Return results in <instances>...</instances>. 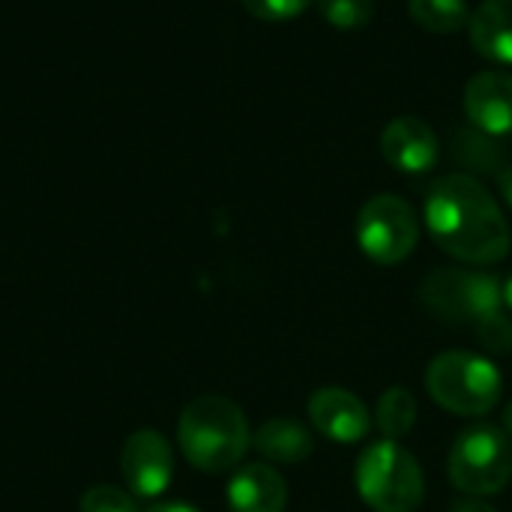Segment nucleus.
Listing matches in <instances>:
<instances>
[{"mask_svg": "<svg viewBox=\"0 0 512 512\" xmlns=\"http://www.w3.org/2000/svg\"><path fill=\"white\" fill-rule=\"evenodd\" d=\"M426 225L435 243L474 267L498 264L510 252V225L492 192L471 174H447L426 195Z\"/></svg>", "mask_w": 512, "mask_h": 512, "instance_id": "nucleus-1", "label": "nucleus"}, {"mask_svg": "<svg viewBox=\"0 0 512 512\" xmlns=\"http://www.w3.org/2000/svg\"><path fill=\"white\" fill-rule=\"evenodd\" d=\"M177 441L189 465L207 474H222L243 462L252 435L246 414L237 402L216 393H204L183 408L177 423Z\"/></svg>", "mask_w": 512, "mask_h": 512, "instance_id": "nucleus-2", "label": "nucleus"}, {"mask_svg": "<svg viewBox=\"0 0 512 512\" xmlns=\"http://www.w3.org/2000/svg\"><path fill=\"white\" fill-rule=\"evenodd\" d=\"M426 390L435 405L456 417H483L501 402L504 381L492 360L471 351H447L429 363Z\"/></svg>", "mask_w": 512, "mask_h": 512, "instance_id": "nucleus-3", "label": "nucleus"}, {"mask_svg": "<svg viewBox=\"0 0 512 512\" xmlns=\"http://www.w3.org/2000/svg\"><path fill=\"white\" fill-rule=\"evenodd\" d=\"M357 492L375 512H417L426 492L423 468L399 441H375L360 453Z\"/></svg>", "mask_w": 512, "mask_h": 512, "instance_id": "nucleus-4", "label": "nucleus"}, {"mask_svg": "<svg viewBox=\"0 0 512 512\" xmlns=\"http://www.w3.org/2000/svg\"><path fill=\"white\" fill-rule=\"evenodd\" d=\"M420 303L435 318L474 330L504 309V285L483 270L441 267L420 282Z\"/></svg>", "mask_w": 512, "mask_h": 512, "instance_id": "nucleus-5", "label": "nucleus"}, {"mask_svg": "<svg viewBox=\"0 0 512 512\" xmlns=\"http://www.w3.org/2000/svg\"><path fill=\"white\" fill-rule=\"evenodd\" d=\"M447 474L450 483L471 498L504 492L512 480V441L492 423L465 429L447 456Z\"/></svg>", "mask_w": 512, "mask_h": 512, "instance_id": "nucleus-6", "label": "nucleus"}, {"mask_svg": "<svg viewBox=\"0 0 512 512\" xmlns=\"http://www.w3.org/2000/svg\"><path fill=\"white\" fill-rule=\"evenodd\" d=\"M420 240L414 207L399 195H375L357 216V243L375 264H402Z\"/></svg>", "mask_w": 512, "mask_h": 512, "instance_id": "nucleus-7", "label": "nucleus"}, {"mask_svg": "<svg viewBox=\"0 0 512 512\" xmlns=\"http://www.w3.org/2000/svg\"><path fill=\"white\" fill-rule=\"evenodd\" d=\"M120 471L132 495L159 498L171 486V477H174L171 444L153 429L132 432L120 450Z\"/></svg>", "mask_w": 512, "mask_h": 512, "instance_id": "nucleus-8", "label": "nucleus"}, {"mask_svg": "<svg viewBox=\"0 0 512 512\" xmlns=\"http://www.w3.org/2000/svg\"><path fill=\"white\" fill-rule=\"evenodd\" d=\"M309 420L333 444H357L372 429L366 405L342 387L315 390L309 399Z\"/></svg>", "mask_w": 512, "mask_h": 512, "instance_id": "nucleus-9", "label": "nucleus"}, {"mask_svg": "<svg viewBox=\"0 0 512 512\" xmlns=\"http://www.w3.org/2000/svg\"><path fill=\"white\" fill-rule=\"evenodd\" d=\"M465 114L486 135H512V72H477L465 87Z\"/></svg>", "mask_w": 512, "mask_h": 512, "instance_id": "nucleus-10", "label": "nucleus"}, {"mask_svg": "<svg viewBox=\"0 0 512 512\" xmlns=\"http://www.w3.org/2000/svg\"><path fill=\"white\" fill-rule=\"evenodd\" d=\"M381 153L384 159L405 174H426L435 168L441 144L435 129L420 120V117H396L393 123H387L384 135H381Z\"/></svg>", "mask_w": 512, "mask_h": 512, "instance_id": "nucleus-11", "label": "nucleus"}, {"mask_svg": "<svg viewBox=\"0 0 512 512\" xmlns=\"http://www.w3.org/2000/svg\"><path fill=\"white\" fill-rule=\"evenodd\" d=\"M228 507L231 512H285L288 486L273 465H243L228 483Z\"/></svg>", "mask_w": 512, "mask_h": 512, "instance_id": "nucleus-12", "label": "nucleus"}, {"mask_svg": "<svg viewBox=\"0 0 512 512\" xmlns=\"http://www.w3.org/2000/svg\"><path fill=\"white\" fill-rule=\"evenodd\" d=\"M471 45L495 63H512V0H483L468 21Z\"/></svg>", "mask_w": 512, "mask_h": 512, "instance_id": "nucleus-13", "label": "nucleus"}, {"mask_svg": "<svg viewBox=\"0 0 512 512\" xmlns=\"http://www.w3.org/2000/svg\"><path fill=\"white\" fill-rule=\"evenodd\" d=\"M252 444L273 465H303L315 453L312 432L300 420H291V417H273V420H267L255 432Z\"/></svg>", "mask_w": 512, "mask_h": 512, "instance_id": "nucleus-14", "label": "nucleus"}, {"mask_svg": "<svg viewBox=\"0 0 512 512\" xmlns=\"http://www.w3.org/2000/svg\"><path fill=\"white\" fill-rule=\"evenodd\" d=\"M417 423V399L408 387H390L375 405V426L387 441L405 438Z\"/></svg>", "mask_w": 512, "mask_h": 512, "instance_id": "nucleus-15", "label": "nucleus"}, {"mask_svg": "<svg viewBox=\"0 0 512 512\" xmlns=\"http://www.w3.org/2000/svg\"><path fill=\"white\" fill-rule=\"evenodd\" d=\"M408 12L414 24L432 33H456L471 21L468 0H408Z\"/></svg>", "mask_w": 512, "mask_h": 512, "instance_id": "nucleus-16", "label": "nucleus"}, {"mask_svg": "<svg viewBox=\"0 0 512 512\" xmlns=\"http://www.w3.org/2000/svg\"><path fill=\"white\" fill-rule=\"evenodd\" d=\"M453 153H456V162L474 171H492L501 165V144L495 141V135H486L480 129L459 132Z\"/></svg>", "mask_w": 512, "mask_h": 512, "instance_id": "nucleus-17", "label": "nucleus"}, {"mask_svg": "<svg viewBox=\"0 0 512 512\" xmlns=\"http://www.w3.org/2000/svg\"><path fill=\"white\" fill-rule=\"evenodd\" d=\"M321 15L336 30H360L375 15V0H318Z\"/></svg>", "mask_w": 512, "mask_h": 512, "instance_id": "nucleus-18", "label": "nucleus"}, {"mask_svg": "<svg viewBox=\"0 0 512 512\" xmlns=\"http://www.w3.org/2000/svg\"><path fill=\"white\" fill-rule=\"evenodd\" d=\"M81 512H138L135 507V498L117 486H90L84 495H81Z\"/></svg>", "mask_w": 512, "mask_h": 512, "instance_id": "nucleus-19", "label": "nucleus"}, {"mask_svg": "<svg viewBox=\"0 0 512 512\" xmlns=\"http://www.w3.org/2000/svg\"><path fill=\"white\" fill-rule=\"evenodd\" d=\"M474 333L492 354H510L512 351V321L504 315V309L495 312L492 318H486L483 324H477Z\"/></svg>", "mask_w": 512, "mask_h": 512, "instance_id": "nucleus-20", "label": "nucleus"}, {"mask_svg": "<svg viewBox=\"0 0 512 512\" xmlns=\"http://www.w3.org/2000/svg\"><path fill=\"white\" fill-rule=\"evenodd\" d=\"M312 0H243L246 12L258 21H291L300 12H306Z\"/></svg>", "mask_w": 512, "mask_h": 512, "instance_id": "nucleus-21", "label": "nucleus"}, {"mask_svg": "<svg viewBox=\"0 0 512 512\" xmlns=\"http://www.w3.org/2000/svg\"><path fill=\"white\" fill-rule=\"evenodd\" d=\"M453 512H498L495 507H489L486 501H480V498H468V501H459V504H453Z\"/></svg>", "mask_w": 512, "mask_h": 512, "instance_id": "nucleus-22", "label": "nucleus"}, {"mask_svg": "<svg viewBox=\"0 0 512 512\" xmlns=\"http://www.w3.org/2000/svg\"><path fill=\"white\" fill-rule=\"evenodd\" d=\"M498 183H501V195H504V201L512 207V165L498 174Z\"/></svg>", "mask_w": 512, "mask_h": 512, "instance_id": "nucleus-23", "label": "nucleus"}, {"mask_svg": "<svg viewBox=\"0 0 512 512\" xmlns=\"http://www.w3.org/2000/svg\"><path fill=\"white\" fill-rule=\"evenodd\" d=\"M147 512H198L195 507H189V504H156V507H150Z\"/></svg>", "mask_w": 512, "mask_h": 512, "instance_id": "nucleus-24", "label": "nucleus"}, {"mask_svg": "<svg viewBox=\"0 0 512 512\" xmlns=\"http://www.w3.org/2000/svg\"><path fill=\"white\" fill-rule=\"evenodd\" d=\"M504 435L512 441V405H507V411H504Z\"/></svg>", "mask_w": 512, "mask_h": 512, "instance_id": "nucleus-25", "label": "nucleus"}, {"mask_svg": "<svg viewBox=\"0 0 512 512\" xmlns=\"http://www.w3.org/2000/svg\"><path fill=\"white\" fill-rule=\"evenodd\" d=\"M504 306L512 309V273L507 276V282H504Z\"/></svg>", "mask_w": 512, "mask_h": 512, "instance_id": "nucleus-26", "label": "nucleus"}]
</instances>
